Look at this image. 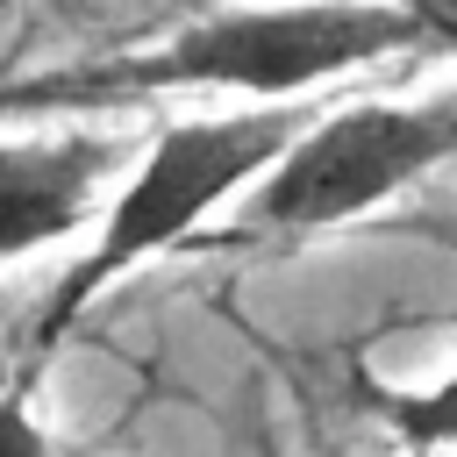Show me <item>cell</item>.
Instances as JSON below:
<instances>
[{
	"instance_id": "cell-1",
	"label": "cell",
	"mask_w": 457,
	"mask_h": 457,
	"mask_svg": "<svg viewBox=\"0 0 457 457\" xmlns=\"http://www.w3.org/2000/svg\"><path fill=\"white\" fill-rule=\"evenodd\" d=\"M443 43L421 7L386 0H293V7H221L186 21L179 36L107 57L79 79H43L7 100H100V93H243L264 107H293L307 86L378 64L393 50Z\"/></svg>"
},
{
	"instance_id": "cell-2",
	"label": "cell",
	"mask_w": 457,
	"mask_h": 457,
	"mask_svg": "<svg viewBox=\"0 0 457 457\" xmlns=\"http://www.w3.org/2000/svg\"><path fill=\"white\" fill-rule=\"evenodd\" d=\"M314 121V107H250V114H193V121H171L143 164L129 171V186L114 193L93 250L64 271V286L50 293L43 321H36V357L57 350V336L114 286L129 278L136 264H150L157 250L186 243L214 207H228L243 186H257L293 143L300 129Z\"/></svg>"
},
{
	"instance_id": "cell-4",
	"label": "cell",
	"mask_w": 457,
	"mask_h": 457,
	"mask_svg": "<svg viewBox=\"0 0 457 457\" xmlns=\"http://www.w3.org/2000/svg\"><path fill=\"white\" fill-rule=\"evenodd\" d=\"M121 143L114 136H43L0 143V264L86 228Z\"/></svg>"
},
{
	"instance_id": "cell-7",
	"label": "cell",
	"mask_w": 457,
	"mask_h": 457,
	"mask_svg": "<svg viewBox=\"0 0 457 457\" xmlns=\"http://www.w3.org/2000/svg\"><path fill=\"white\" fill-rule=\"evenodd\" d=\"M428 21L443 29V43H457V0H428Z\"/></svg>"
},
{
	"instance_id": "cell-6",
	"label": "cell",
	"mask_w": 457,
	"mask_h": 457,
	"mask_svg": "<svg viewBox=\"0 0 457 457\" xmlns=\"http://www.w3.org/2000/svg\"><path fill=\"white\" fill-rule=\"evenodd\" d=\"M0 457H57V450H50V428H43L36 407H29V378H21L14 393H0Z\"/></svg>"
},
{
	"instance_id": "cell-8",
	"label": "cell",
	"mask_w": 457,
	"mask_h": 457,
	"mask_svg": "<svg viewBox=\"0 0 457 457\" xmlns=\"http://www.w3.org/2000/svg\"><path fill=\"white\" fill-rule=\"evenodd\" d=\"M386 7H421V14H428V0H386Z\"/></svg>"
},
{
	"instance_id": "cell-5",
	"label": "cell",
	"mask_w": 457,
	"mask_h": 457,
	"mask_svg": "<svg viewBox=\"0 0 457 457\" xmlns=\"http://www.w3.org/2000/svg\"><path fill=\"white\" fill-rule=\"evenodd\" d=\"M371 414L407 443V450H457V371L436 386H364Z\"/></svg>"
},
{
	"instance_id": "cell-3",
	"label": "cell",
	"mask_w": 457,
	"mask_h": 457,
	"mask_svg": "<svg viewBox=\"0 0 457 457\" xmlns=\"http://www.w3.org/2000/svg\"><path fill=\"white\" fill-rule=\"evenodd\" d=\"M457 157V93L450 100H357L314 107L300 143L250 186L243 236H314L386 207L400 186Z\"/></svg>"
}]
</instances>
